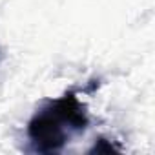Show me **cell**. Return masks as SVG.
I'll return each mask as SVG.
<instances>
[{
	"instance_id": "1",
	"label": "cell",
	"mask_w": 155,
	"mask_h": 155,
	"mask_svg": "<svg viewBox=\"0 0 155 155\" xmlns=\"http://www.w3.org/2000/svg\"><path fill=\"white\" fill-rule=\"evenodd\" d=\"M88 126L84 106L73 93L51 101L40 110L28 126V135L38 151H58L68 142L69 135L82 131Z\"/></svg>"
}]
</instances>
